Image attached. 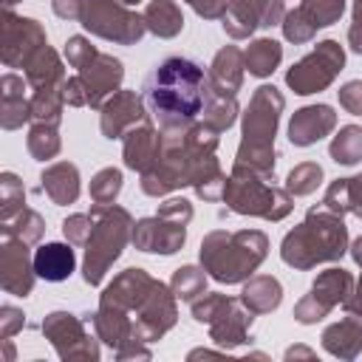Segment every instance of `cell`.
Returning a JSON list of instances; mask_svg holds the SVG:
<instances>
[{"instance_id":"obj_26","label":"cell","mask_w":362,"mask_h":362,"mask_svg":"<svg viewBox=\"0 0 362 362\" xmlns=\"http://www.w3.org/2000/svg\"><path fill=\"white\" fill-rule=\"evenodd\" d=\"M34 272L45 283H62L76 272V252L71 243H42L34 249Z\"/></svg>"},{"instance_id":"obj_28","label":"cell","mask_w":362,"mask_h":362,"mask_svg":"<svg viewBox=\"0 0 362 362\" xmlns=\"http://www.w3.org/2000/svg\"><path fill=\"white\" fill-rule=\"evenodd\" d=\"M252 314H272L283 303V286L272 274H252L243 280L240 297H238Z\"/></svg>"},{"instance_id":"obj_57","label":"cell","mask_w":362,"mask_h":362,"mask_svg":"<svg viewBox=\"0 0 362 362\" xmlns=\"http://www.w3.org/2000/svg\"><path fill=\"white\" fill-rule=\"evenodd\" d=\"M20 0H3V8H11V6H17Z\"/></svg>"},{"instance_id":"obj_8","label":"cell","mask_w":362,"mask_h":362,"mask_svg":"<svg viewBox=\"0 0 362 362\" xmlns=\"http://www.w3.org/2000/svg\"><path fill=\"white\" fill-rule=\"evenodd\" d=\"M189 311L195 322L209 328V339L221 351H232L252 339L249 328L255 314L238 297H226L221 291H204L198 300L189 303Z\"/></svg>"},{"instance_id":"obj_39","label":"cell","mask_w":362,"mask_h":362,"mask_svg":"<svg viewBox=\"0 0 362 362\" xmlns=\"http://www.w3.org/2000/svg\"><path fill=\"white\" fill-rule=\"evenodd\" d=\"M25 209V187L17 173H0V221H11Z\"/></svg>"},{"instance_id":"obj_50","label":"cell","mask_w":362,"mask_h":362,"mask_svg":"<svg viewBox=\"0 0 362 362\" xmlns=\"http://www.w3.org/2000/svg\"><path fill=\"white\" fill-rule=\"evenodd\" d=\"M51 11L59 17V20H82V11H85V0H51Z\"/></svg>"},{"instance_id":"obj_21","label":"cell","mask_w":362,"mask_h":362,"mask_svg":"<svg viewBox=\"0 0 362 362\" xmlns=\"http://www.w3.org/2000/svg\"><path fill=\"white\" fill-rule=\"evenodd\" d=\"M161 141H164V136H161V130L150 119L141 122V124H136V127H130L124 133V139H122L124 167L127 170H136L139 175L147 173L158 161V156H161Z\"/></svg>"},{"instance_id":"obj_27","label":"cell","mask_w":362,"mask_h":362,"mask_svg":"<svg viewBox=\"0 0 362 362\" xmlns=\"http://www.w3.org/2000/svg\"><path fill=\"white\" fill-rule=\"evenodd\" d=\"M23 76L28 79V88L31 90H42V88H62V82L68 79L65 76V62L59 59V54L51 48V45H42L31 62L23 68Z\"/></svg>"},{"instance_id":"obj_23","label":"cell","mask_w":362,"mask_h":362,"mask_svg":"<svg viewBox=\"0 0 362 362\" xmlns=\"http://www.w3.org/2000/svg\"><path fill=\"white\" fill-rule=\"evenodd\" d=\"M243 74H246L243 51H240L238 45H223V48L212 57L209 71H206L209 90L226 93V96H238V90L243 88Z\"/></svg>"},{"instance_id":"obj_45","label":"cell","mask_w":362,"mask_h":362,"mask_svg":"<svg viewBox=\"0 0 362 362\" xmlns=\"http://www.w3.org/2000/svg\"><path fill=\"white\" fill-rule=\"evenodd\" d=\"M23 325H25V314H23V308L3 303V305H0V337H3V339H11Z\"/></svg>"},{"instance_id":"obj_52","label":"cell","mask_w":362,"mask_h":362,"mask_svg":"<svg viewBox=\"0 0 362 362\" xmlns=\"http://www.w3.org/2000/svg\"><path fill=\"white\" fill-rule=\"evenodd\" d=\"M348 314H354V317H362V277L356 280V288H354V294L345 300V305H342Z\"/></svg>"},{"instance_id":"obj_5","label":"cell","mask_w":362,"mask_h":362,"mask_svg":"<svg viewBox=\"0 0 362 362\" xmlns=\"http://www.w3.org/2000/svg\"><path fill=\"white\" fill-rule=\"evenodd\" d=\"M93 229L85 240V257H82V280L88 286H99L110 266L122 257L124 246L130 243L133 218L119 204H93Z\"/></svg>"},{"instance_id":"obj_31","label":"cell","mask_w":362,"mask_h":362,"mask_svg":"<svg viewBox=\"0 0 362 362\" xmlns=\"http://www.w3.org/2000/svg\"><path fill=\"white\" fill-rule=\"evenodd\" d=\"M283 62V45L272 37H257L243 48V65L252 76L266 79L272 76Z\"/></svg>"},{"instance_id":"obj_22","label":"cell","mask_w":362,"mask_h":362,"mask_svg":"<svg viewBox=\"0 0 362 362\" xmlns=\"http://www.w3.org/2000/svg\"><path fill=\"white\" fill-rule=\"evenodd\" d=\"M28 79L6 71L0 76V127L3 130H20L25 122H31V96H25Z\"/></svg>"},{"instance_id":"obj_29","label":"cell","mask_w":362,"mask_h":362,"mask_svg":"<svg viewBox=\"0 0 362 362\" xmlns=\"http://www.w3.org/2000/svg\"><path fill=\"white\" fill-rule=\"evenodd\" d=\"M325 209L337 215H356L362 218V175L337 178L325 187V195L320 201Z\"/></svg>"},{"instance_id":"obj_48","label":"cell","mask_w":362,"mask_h":362,"mask_svg":"<svg viewBox=\"0 0 362 362\" xmlns=\"http://www.w3.org/2000/svg\"><path fill=\"white\" fill-rule=\"evenodd\" d=\"M184 3H187L198 17H204V20H221L229 0H184Z\"/></svg>"},{"instance_id":"obj_43","label":"cell","mask_w":362,"mask_h":362,"mask_svg":"<svg viewBox=\"0 0 362 362\" xmlns=\"http://www.w3.org/2000/svg\"><path fill=\"white\" fill-rule=\"evenodd\" d=\"M90 229H93V215L90 212H74L62 221V235L71 246H85Z\"/></svg>"},{"instance_id":"obj_10","label":"cell","mask_w":362,"mask_h":362,"mask_svg":"<svg viewBox=\"0 0 362 362\" xmlns=\"http://www.w3.org/2000/svg\"><path fill=\"white\" fill-rule=\"evenodd\" d=\"M342 68H345V48L337 40H320L305 57H300L286 71V85L297 96H311L325 90L339 76Z\"/></svg>"},{"instance_id":"obj_54","label":"cell","mask_w":362,"mask_h":362,"mask_svg":"<svg viewBox=\"0 0 362 362\" xmlns=\"http://www.w3.org/2000/svg\"><path fill=\"white\" fill-rule=\"evenodd\" d=\"M348 252H351V257H354V263L362 269V235L359 238H354L351 243H348Z\"/></svg>"},{"instance_id":"obj_3","label":"cell","mask_w":362,"mask_h":362,"mask_svg":"<svg viewBox=\"0 0 362 362\" xmlns=\"http://www.w3.org/2000/svg\"><path fill=\"white\" fill-rule=\"evenodd\" d=\"M283 110H286V96L274 85L255 88L246 110L240 113V144L235 164L274 178V161H277L274 139Z\"/></svg>"},{"instance_id":"obj_34","label":"cell","mask_w":362,"mask_h":362,"mask_svg":"<svg viewBox=\"0 0 362 362\" xmlns=\"http://www.w3.org/2000/svg\"><path fill=\"white\" fill-rule=\"evenodd\" d=\"M25 147H28L31 158H37V161H51V158H57V156H59V150H62L59 127H57V124L34 122V124L28 127Z\"/></svg>"},{"instance_id":"obj_1","label":"cell","mask_w":362,"mask_h":362,"mask_svg":"<svg viewBox=\"0 0 362 362\" xmlns=\"http://www.w3.org/2000/svg\"><path fill=\"white\" fill-rule=\"evenodd\" d=\"M209 93V79L204 65L189 57H164L141 85L144 105L150 119L158 124L161 133H178L198 122L204 113V102Z\"/></svg>"},{"instance_id":"obj_35","label":"cell","mask_w":362,"mask_h":362,"mask_svg":"<svg viewBox=\"0 0 362 362\" xmlns=\"http://www.w3.org/2000/svg\"><path fill=\"white\" fill-rule=\"evenodd\" d=\"M0 235H14L20 240H25L28 246L40 243L45 235V218L37 209H20L11 221H0Z\"/></svg>"},{"instance_id":"obj_17","label":"cell","mask_w":362,"mask_h":362,"mask_svg":"<svg viewBox=\"0 0 362 362\" xmlns=\"http://www.w3.org/2000/svg\"><path fill=\"white\" fill-rule=\"evenodd\" d=\"M150 119V110L144 105V96L136 90H116L99 110V130L105 139H124V133L141 122Z\"/></svg>"},{"instance_id":"obj_46","label":"cell","mask_w":362,"mask_h":362,"mask_svg":"<svg viewBox=\"0 0 362 362\" xmlns=\"http://www.w3.org/2000/svg\"><path fill=\"white\" fill-rule=\"evenodd\" d=\"M337 96H339V107H345V110L354 113V116H362V79L345 82V85L337 90Z\"/></svg>"},{"instance_id":"obj_15","label":"cell","mask_w":362,"mask_h":362,"mask_svg":"<svg viewBox=\"0 0 362 362\" xmlns=\"http://www.w3.org/2000/svg\"><path fill=\"white\" fill-rule=\"evenodd\" d=\"M286 17L283 0H229L226 11L221 17V25L226 37L232 40H249L257 28L280 25Z\"/></svg>"},{"instance_id":"obj_42","label":"cell","mask_w":362,"mask_h":362,"mask_svg":"<svg viewBox=\"0 0 362 362\" xmlns=\"http://www.w3.org/2000/svg\"><path fill=\"white\" fill-rule=\"evenodd\" d=\"M280 28H283V37L291 42V45H305V42H311L314 40V34L320 31L303 11H300V6L297 8H291V11H286V17H283V23H280Z\"/></svg>"},{"instance_id":"obj_16","label":"cell","mask_w":362,"mask_h":362,"mask_svg":"<svg viewBox=\"0 0 362 362\" xmlns=\"http://www.w3.org/2000/svg\"><path fill=\"white\" fill-rule=\"evenodd\" d=\"M37 272H34V255L25 240L14 235H0V286L6 294L28 297L34 291Z\"/></svg>"},{"instance_id":"obj_19","label":"cell","mask_w":362,"mask_h":362,"mask_svg":"<svg viewBox=\"0 0 362 362\" xmlns=\"http://www.w3.org/2000/svg\"><path fill=\"white\" fill-rule=\"evenodd\" d=\"M156 283H158V280H156L147 269L130 266V269L119 272V274L102 288L99 303H102V305H116V308H122V311H130V317H133V311H136L139 303L150 294V288H153Z\"/></svg>"},{"instance_id":"obj_55","label":"cell","mask_w":362,"mask_h":362,"mask_svg":"<svg viewBox=\"0 0 362 362\" xmlns=\"http://www.w3.org/2000/svg\"><path fill=\"white\" fill-rule=\"evenodd\" d=\"M113 3H119V6H127V8H133V6H139L141 0H113Z\"/></svg>"},{"instance_id":"obj_9","label":"cell","mask_w":362,"mask_h":362,"mask_svg":"<svg viewBox=\"0 0 362 362\" xmlns=\"http://www.w3.org/2000/svg\"><path fill=\"white\" fill-rule=\"evenodd\" d=\"M40 328L62 362H99L102 356L99 337L90 334V325L85 322L82 314L51 311L45 314Z\"/></svg>"},{"instance_id":"obj_12","label":"cell","mask_w":362,"mask_h":362,"mask_svg":"<svg viewBox=\"0 0 362 362\" xmlns=\"http://www.w3.org/2000/svg\"><path fill=\"white\" fill-rule=\"evenodd\" d=\"M356 280L348 269L342 266H331L325 272H320L308 288V294H303L294 303V320L300 325H317L320 320H325L337 305H345V300L354 294Z\"/></svg>"},{"instance_id":"obj_2","label":"cell","mask_w":362,"mask_h":362,"mask_svg":"<svg viewBox=\"0 0 362 362\" xmlns=\"http://www.w3.org/2000/svg\"><path fill=\"white\" fill-rule=\"evenodd\" d=\"M348 226L342 215L320 206H311L280 243V260L297 272H308L320 263H337L348 252Z\"/></svg>"},{"instance_id":"obj_56","label":"cell","mask_w":362,"mask_h":362,"mask_svg":"<svg viewBox=\"0 0 362 362\" xmlns=\"http://www.w3.org/2000/svg\"><path fill=\"white\" fill-rule=\"evenodd\" d=\"M6 342V359H14V348H11V342L8 339H3Z\"/></svg>"},{"instance_id":"obj_41","label":"cell","mask_w":362,"mask_h":362,"mask_svg":"<svg viewBox=\"0 0 362 362\" xmlns=\"http://www.w3.org/2000/svg\"><path fill=\"white\" fill-rule=\"evenodd\" d=\"M300 11L317 28H328L345 14V0H300Z\"/></svg>"},{"instance_id":"obj_36","label":"cell","mask_w":362,"mask_h":362,"mask_svg":"<svg viewBox=\"0 0 362 362\" xmlns=\"http://www.w3.org/2000/svg\"><path fill=\"white\" fill-rule=\"evenodd\" d=\"M206 272H204V266H192V263H187V266H178L175 272H173V277H170V288H173V294L181 300V303H192V300H198L204 291H206Z\"/></svg>"},{"instance_id":"obj_6","label":"cell","mask_w":362,"mask_h":362,"mask_svg":"<svg viewBox=\"0 0 362 362\" xmlns=\"http://www.w3.org/2000/svg\"><path fill=\"white\" fill-rule=\"evenodd\" d=\"M272 175H263L257 170L232 164V173L226 175L223 187V204L226 209L249 218H263V221H283L294 209V201L286 187H274Z\"/></svg>"},{"instance_id":"obj_24","label":"cell","mask_w":362,"mask_h":362,"mask_svg":"<svg viewBox=\"0 0 362 362\" xmlns=\"http://www.w3.org/2000/svg\"><path fill=\"white\" fill-rule=\"evenodd\" d=\"M322 348L325 354H331L334 359H342V362H351L362 354V317H342L331 325L322 328Z\"/></svg>"},{"instance_id":"obj_33","label":"cell","mask_w":362,"mask_h":362,"mask_svg":"<svg viewBox=\"0 0 362 362\" xmlns=\"http://www.w3.org/2000/svg\"><path fill=\"white\" fill-rule=\"evenodd\" d=\"M240 116V105H238V96H226V93H215L209 90L206 93V102H204V113L201 119L206 124H212L215 130H229Z\"/></svg>"},{"instance_id":"obj_7","label":"cell","mask_w":362,"mask_h":362,"mask_svg":"<svg viewBox=\"0 0 362 362\" xmlns=\"http://www.w3.org/2000/svg\"><path fill=\"white\" fill-rule=\"evenodd\" d=\"M195 209L187 198H167L150 218L133 221L130 243L147 255H175L187 243V226Z\"/></svg>"},{"instance_id":"obj_44","label":"cell","mask_w":362,"mask_h":362,"mask_svg":"<svg viewBox=\"0 0 362 362\" xmlns=\"http://www.w3.org/2000/svg\"><path fill=\"white\" fill-rule=\"evenodd\" d=\"M96 54H99L96 45H90V40L82 37V34H74V37L65 40V59H68V65L76 68V71H79L82 65H88Z\"/></svg>"},{"instance_id":"obj_37","label":"cell","mask_w":362,"mask_h":362,"mask_svg":"<svg viewBox=\"0 0 362 362\" xmlns=\"http://www.w3.org/2000/svg\"><path fill=\"white\" fill-rule=\"evenodd\" d=\"M62 110H65L62 88L31 90V122H42V124H57L59 127Z\"/></svg>"},{"instance_id":"obj_40","label":"cell","mask_w":362,"mask_h":362,"mask_svg":"<svg viewBox=\"0 0 362 362\" xmlns=\"http://www.w3.org/2000/svg\"><path fill=\"white\" fill-rule=\"evenodd\" d=\"M320 184H322V167L317 161H303V164L291 167V173L286 175V189L291 198L311 195Z\"/></svg>"},{"instance_id":"obj_53","label":"cell","mask_w":362,"mask_h":362,"mask_svg":"<svg viewBox=\"0 0 362 362\" xmlns=\"http://www.w3.org/2000/svg\"><path fill=\"white\" fill-rule=\"evenodd\" d=\"M297 356H305V359H314L317 354H314L311 348H305V345H291V348L286 351V359H297Z\"/></svg>"},{"instance_id":"obj_47","label":"cell","mask_w":362,"mask_h":362,"mask_svg":"<svg viewBox=\"0 0 362 362\" xmlns=\"http://www.w3.org/2000/svg\"><path fill=\"white\" fill-rule=\"evenodd\" d=\"M62 96H65V105L68 107H88V93H85V85H82L79 74L76 76H68L62 82Z\"/></svg>"},{"instance_id":"obj_38","label":"cell","mask_w":362,"mask_h":362,"mask_svg":"<svg viewBox=\"0 0 362 362\" xmlns=\"http://www.w3.org/2000/svg\"><path fill=\"white\" fill-rule=\"evenodd\" d=\"M122 187H124L122 170H119V167H102V170L90 178L88 192H90V201H93V204H116Z\"/></svg>"},{"instance_id":"obj_13","label":"cell","mask_w":362,"mask_h":362,"mask_svg":"<svg viewBox=\"0 0 362 362\" xmlns=\"http://www.w3.org/2000/svg\"><path fill=\"white\" fill-rule=\"evenodd\" d=\"M48 45L45 28L34 17H20L11 8L0 14V62L6 68H25L31 57Z\"/></svg>"},{"instance_id":"obj_32","label":"cell","mask_w":362,"mask_h":362,"mask_svg":"<svg viewBox=\"0 0 362 362\" xmlns=\"http://www.w3.org/2000/svg\"><path fill=\"white\" fill-rule=\"evenodd\" d=\"M328 156H331V161H337L342 167L359 164L362 161V127L359 124H342L328 144Z\"/></svg>"},{"instance_id":"obj_30","label":"cell","mask_w":362,"mask_h":362,"mask_svg":"<svg viewBox=\"0 0 362 362\" xmlns=\"http://www.w3.org/2000/svg\"><path fill=\"white\" fill-rule=\"evenodd\" d=\"M141 14H144L147 31L161 40H173L184 31V14L175 0H150Z\"/></svg>"},{"instance_id":"obj_18","label":"cell","mask_w":362,"mask_h":362,"mask_svg":"<svg viewBox=\"0 0 362 362\" xmlns=\"http://www.w3.org/2000/svg\"><path fill=\"white\" fill-rule=\"evenodd\" d=\"M76 74H79V79H82V85H85L88 107L102 110V105H105L116 90H122L124 65H122L119 57L99 51V54H96L88 65H82Z\"/></svg>"},{"instance_id":"obj_25","label":"cell","mask_w":362,"mask_h":362,"mask_svg":"<svg viewBox=\"0 0 362 362\" xmlns=\"http://www.w3.org/2000/svg\"><path fill=\"white\" fill-rule=\"evenodd\" d=\"M40 189L57 204V206H68L76 204L79 192H82V178H79V167L71 161H54L42 170L40 175Z\"/></svg>"},{"instance_id":"obj_51","label":"cell","mask_w":362,"mask_h":362,"mask_svg":"<svg viewBox=\"0 0 362 362\" xmlns=\"http://www.w3.org/2000/svg\"><path fill=\"white\" fill-rule=\"evenodd\" d=\"M348 45L354 54H362V0H354V17L348 25Z\"/></svg>"},{"instance_id":"obj_20","label":"cell","mask_w":362,"mask_h":362,"mask_svg":"<svg viewBox=\"0 0 362 362\" xmlns=\"http://www.w3.org/2000/svg\"><path fill=\"white\" fill-rule=\"evenodd\" d=\"M337 127V110L331 105H305L288 119V141L294 147H311L320 139L331 136Z\"/></svg>"},{"instance_id":"obj_14","label":"cell","mask_w":362,"mask_h":362,"mask_svg":"<svg viewBox=\"0 0 362 362\" xmlns=\"http://www.w3.org/2000/svg\"><path fill=\"white\" fill-rule=\"evenodd\" d=\"M175 322H178V297L173 294L170 283L158 280L133 311V337L141 342H156Z\"/></svg>"},{"instance_id":"obj_11","label":"cell","mask_w":362,"mask_h":362,"mask_svg":"<svg viewBox=\"0 0 362 362\" xmlns=\"http://www.w3.org/2000/svg\"><path fill=\"white\" fill-rule=\"evenodd\" d=\"M79 25L88 34L102 37L116 45H136L147 34L144 14H139L127 6H119L113 0H85Z\"/></svg>"},{"instance_id":"obj_4","label":"cell","mask_w":362,"mask_h":362,"mask_svg":"<svg viewBox=\"0 0 362 362\" xmlns=\"http://www.w3.org/2000/svg\"><path fill=\"white\" fill-rule=\"evenodd\" d=\"M269 255V238L260 229H212L204 235L198 257L204 272L218 283H243L249 280Z\"/></svg>"},{"instance_id":"obj_49","label":"cell","mask_w":362,"mask_h":362,"mask_svg":"<svg viewBox=\"0 0 362 362\" xmlns=\"http://www.w3.org/2000/svg\"><path fill=\"white\" fill-rule=\"evenodd\" d=\"M113 354H116V359H119V362H130V359H150V356H153V354H150V348H147V342H141V339H136V337H133V339H127L124 345H119Z\"/></svg>"}]
</instances>
